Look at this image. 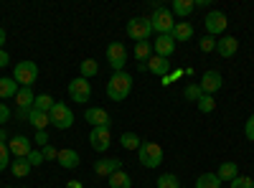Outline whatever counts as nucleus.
I'll list each match as a JSON object with an SVG mask.
<instances>
[{
  "label": "nucleus",
  "mask_w": 254,
  "mask_h": 188,
  "mask_svg": "<svg viewBox=\"0 0 254 188\" xmlns=\"http://www.w3.org/2000/svg\"><path fill=\"white\" fill-rule=\"evenodd\" d=\"M203 26H206V33H208V36H214V38H216L219 33L226 31L229 18H226V13H221V10H208L206 18H203Z\"/></svg>",
  "instance_id": "7"
},
{
  "label": "nucleus",
  "mask_w": 254,
  "mask_h": 188,
  "mask_svg": "<svg viewBox=\"0 0 254 188\" xmlns=\"http://www.w3.org/2000/svg\"><path fill=\"white\" fill-rule=\"evenodd\" d=\"M28 122L33 125L36 130H46L49 125H51V117H49V112H38V110H31V112H28Z\"/></svg>",
  "instance_id": "23"
},
{
  "label": "nucleus",
  "mask_w": 254,
  "mask_h": 188,
  "mask_svg": "<svg viewBox=\"0 0 254 188\" xmlns=\"http://www.w3.org/2000/svg\"><path fill=\"white\" fill-rule=\"evenodd\" d=\"M66 188H84V186H81V181H69Z\"/></svg>",
  "instance_id": "45"
},
{
  "label": "nucleus",
  "mask_w": 254,
  "mask_h": 188,
  "mask_svg": "<svg viewBox=\"0 0 254 188\" xmlns=\"http://www.w3.org/2000/svg\"><path fill=\"white\" fill-rule=\"evenodd\" d=\"M94 173L97 176H102V178H110L112 173H117V171H122V160L120 158H102V160H97L94 165Z\"/></svg>",
  "instance_id": "13"
},
{
  "label": "nucleus",
  "mask_w": 254,
  "mask_h": 188,
  "mask_svg": "<svg viewBox=\"0 0 254 188\" xmlns=\"http://www.w3.org/2000/svg\"><path fill=\"white\" fill-rule=\"evenodd\" d=\"M150 26H153V31H158L160 36H165V33H173V28H176V20H173V13L168 10V8H155L153 10V15H150Z\"/></svg>",
  "instance_id": "4"
},
{
  "label": "nucleus",
  "mask_w": 254,
  "mask_h": 188,
  "mask_svg": "<svg viewBox=\"0 0 254 188\" xmlns=\"http://www.w3.org/2000/svg\"><path fill=\"white\" fill-rule=\"evenodd\" d=\"M120 145L125 150H140V145H142V140L135 135V132H125L122 137H120Z\"/></svg>",
  "instance_id": "30"
},
{
  "label": "nucleus",
  "mask_w": 254,
  "mask_h": 188,
  "mask_svg": "<svg viewBox=\"0 0 254 188\" xmlns=\"http://www.w3.org/2000/svg\"><path fill=\"white\" fill-rule=\"evenodd\" d=\"M8 120H10V107L5 102H0V125H5Z\"/></svg>",
  "instance_id": "42"
},
{
  "label": "nucleus",
  "mask_w": 254,
  "mask_h": 188,
  "mask_svg": "<svg viewBox=\"0 0 254 188\" xmlns=\"http://www.w3.org/2000/svg\"><path fill=\"white\" fill-rule=\"evenodd\" d=\"M41 155H44V160L49 163V160H56V158H59V150H56V148H54V145L49 142V145H46V148H41Z\"/></svg>",
  "instance_id": "37"
},
{
  "label": "nucleus",
  "mask_w": 254,
  "mask_h": 188,
  "mask_svg": "<svg viewBox=\"0 0 254 188\" xmlns=\"http://www.w3.org/2000/svg\"><path fill=\"white\" fill-rule=\"evenodd\" d=\"M84 120H87L92 127H110L112 125V117L107 115V110H102V107H87Z\"/></svg>",
  "instance_id": "12"
},
{
  "label": "nucleus",
  "mask_w": 254,
  "mask_h": 188,
  "mask_svg": "<svg viewBox=\"0 0 254 188\" xmlns=\"http://www.w3.org/2000/svg\"><path fill=\"white\" fill-rule=\"evenodd\" d=\"M69 97L74 99V102H79V104H87L89 102V97H92V84L84 76H76V79H71L69 81Z\"/></svg>",
  "instance_id": "8"
},
{
  "label": "nucleus",
  "mask_w": 254,
  "mask_h": 188,
  "mask_svg": "<svg viewBox=\"0 0 254 188\" xmlns=\"http://www.w3.org/2000/svg\"><path fill=\"white\" fill-rule=\"evenodd\" d=\"M54 104H56V99H54L51 94H38L36 102H33V110H38V112H51Z\"/></svg>",
  "instance_id": "29"
},
{
  "label": "nucleus",
  "mask_w": 254,
  "mask_h": 188,
  "mask_svg": "<svg viewBox=\"0 0 254 188\" xmlns=\"http://www.w3.org/2000/svg\"><path fill=\"white\" fill-rule=\"evenodd\" d=\"M18 81L13 76H0V99H10L18 94Z\"/></svg>",
  "instance_id": "21"
},
{
  "label": "nucleus",
  "mask_w": 254,
  "mask_h": 188,
  "mask_svg": "<svg viewBox=\"0 0 254 188\" xmlns=\"http://www.w3.org/2000/svg\"><path fill=\"white\" fill-rule=\"evenodd\" d=\"M153 51L155 56H163V59H171L173 51H176V41L171 33H165V36H158L155 38V44H153Z\"/></svg>",
  "instance_id": "15"
},
{
  "label": "nucleus",
  "mask_w": 254,
  "mask_h": 188,
  "mask_svg": "<svg viewBox=\"0 0 254 188\" xmlns=\"http://www.w3.org/2000/svg\"><path fill=\"white\" fill-rule=\"evenodd\" d=\"M150 56H153V44L150 41H140V44H135V59L140 61V64L150 61Z\"/></svg>",
  "instance_id": "27"
},
{
  "label": "nucleus",
  "mask_w": 254,
  "mask_h": 188,
  "mask_svg": "<svg viewBox=\"0 0 254 188\" xmlns=\"http://www.w3.org/2000/svg\"><path fill=\"white\" fill-rule=\"evenodd\" d=\"M26 160L31 163V168H38V165L44 163V155H41V150H31V155H28Z\"/></svg>",
  "instance_id": "39"
},
{
  "label": "nucleus",
  "mask_w": 254,
  "mask_h": 188,
  "mask_svg": "<svg viewBox=\"0 0 254 188\" xmlns=\"http://www.w3.org/2000/svg\"><path fill=\"white\" fill-rule=\"evenodd\" d=\"M13 79L18 81V87H33L38 79V66L36 61H20L13 69Z\"/></svg>",
  "instance_id": "3"
},
{
  "label": "nucleus",
  "mask_w": 254,
  "mask_h": 188,
  "mask_svg": "<svg viewBox=\"0 0 254 188\" xmlns=\"http://www.w3.org/2000/svg\"><path fill=\"white\" fill-rule=\"evenodd\" d=\"M244 135H247V140H252L254 142V115L247 120V125H244Z\"/></svg>",
  "instance_id": "41"
},
{
  "label": "nucleus",
  "mask_w": 254,
  "mask_h": 188,
  "mask_svg": "<svg viewBox=\"0 0 254 188\" xmlns=\"http://www.w3.org/2000/svg\"><path fill=\"white\" fill-rule=\"evenodd\" d=\"M33 102H36V94L31 92V87H20L18 94H15V104L20 110H33Z\"/></svg>",
  "instance_id": "22"
},
{
  "label": "nucleus",
  "mask_w": 254,
  "mask_h": 188,
  "mask_svg": "<svg viewBox=\"0 0 254 188\" xmlns=\"http://www.w3.org/2000/svg\"><path fill=\"white\" fill-rule=\"evenodd\" d=\"M10 64V56H8V51L3 49V51H0V69H5Z\"/></svg>",
  "instance_id": "43"
},
{
  "label": "nucleus",
  "mask_w": 254,
  "mask_h": 188,
  "mask_svg": "<svg viewBox=\"0 0 254 188\" xmlns=\"http://www.w3.org/2000/svg\"><path fill=\"white\" fill-rule=\"evenodd\" d=\"M59 165L61 168H66V171H74L76 165H79V153L76 150H71V148H66V150H59Z\"/></svg>",
  "instance_id": "18"
},
{
  "label": "nucleus",
  "mask_w": 254,
  "mask_h": 188,
  "mask_svg": "<svg viewBox=\"0 0 254 188\" xmlns=\"http://www.w3.org/2000/svg\"><path fill=\"white\" fill-rule=\"evenodd\" d=\"M130 92H132V76L127 71H115L107 81V97L112 102H122V99H127Z\"/></svg>",
  "instance_id": "1"
},
{
  "label": "nucleus",
  "mask_w": 254,
  "mask_h": 188,
  "mask_svg": "<svg viewBox=\"0 0 254 188\" xmlns=\"http://www.w3.org/2000/svg\"><path fill=\"white\" fill-rule=\"evenodd\" d=\"M10 163H13L10 160V150H8V145L3 142V145H0V171H5Z\"/></svg>",
  "instance_id": "36"
},
{
  "label": "nucleus",
  "mask_w": 254,
  "mask_h": 188,
  "mask_svg": "<svg viewBox=\"0 0 254 188\" xmlns=\"http://www.w3.org/2000/svg\"><path fill=\"white\" fill-rule=\"evenodd\" d=\"M89 142L97 153H104L112 145V135H110V127H92L89 132Z\"/></svg>",
  "instance_id": "10"
},
{
  "label": "nucleus",
  "mask_w": 254,
  "mask_h": 188,
  "mask_svg": "<svg viewBox=\"0 0 254 188\" xmlns=\"http://www.w3.org/2000/svg\"><path fill=\"white\" fill-rule=\"evenodd\" d=\"M239 51V41L234 38V36H221V38H216V54L221 56V59H231Z\"/></svg>",
  "instance_id": "16"
},
{
  "label": "nucleus",
  "mask_w": 254,
  "mask_h": 188,
  "mask_svg": "<svg viewBox=\"0 0 254 188\" xmlns=\"http://www.w3.org/2000/svg\"><path fill=\"white\" fill-rule=\"evenodd\" d=\"M229 188H252V178H244V176H237L234 181L229 183Z\"/></svg>",
  "instance_id": "38"
},
{
  "label": "nucleus",
  "mask_w": 254,
  "mask_h": 188,
  "mask_svg": "<svg viewBox=\"0 0 254 188\" xmlns=\"http://www.w3.org/2000/svg\"><path fill=\"white\" fill-rule=\"evenodd\" d=\"M49 117H51V125H54V127H59V130H69L71 125H74V112H71V107H66L64 102H56V104H54L51 112H49Z\"/></svg>",
  "instance_id": "5"
},
{
  "label": "nucleus",
  "mask_w": 254,
  "mask_h": 188,
  "mask_svg": "<svg viewBox=\"0 0 254 188\" xmlns=\"http://www.w3.org/2000/svg\"><path fill=\"white\" fill-rule=\"evenodd\" d=\"M196 188H221V181L216 173H201L196 178Z\"/></svg>",
  "instance_id": "28"
},
{
  "label": "nucleus",
  "mask_w": 254,
  "mask_h": 188,
  "mask_svg": "<svg viewBox=\"0 0 254 188\" xmlns=\"http://www.w3.org/2000/svg\"><path fill=\"white\" fill-rule=\"evenodd\" d=\"M196 104H198V110H201L203 115H208V112H214V110H216V99L211 97V94H203Z\"/></svg>",
  "instance_id": "32"
},
{
  "label": "nucleus",
  "mask_w": 254,
  "mask_h": 188,
  "mask_svg": "<svg viewBox=\"0 0 254 188\" xmlns=\"http://www.w3.org/2000/svg\"><path fill=\"white\" fill-rule=\"evenodd\" d=\"M3 142H8V132H5L3 127H0V145H3Z\"/></svg>",
  "instance_id": "47"
},
{
  "label": "nucleus",
  "mask_w": 254,
  "mask_h": 188,
  "mask_svg": "<svg viewBox=\"0 0 254 188\" xmlns=\"http://www.w3.org/2000/svg\"><path fill=\"white\" fill-rule=\"evenodd\" d=\"M147 71H153V74H158V76H168V71H171V61L153 54L150 61H147Z\"/></svg>",
  "instance_id": "17"
},
{
  "label": "nucleus",
  "mask_w": 254,
  "mask_h": 188,
  "mask_svg": "<svg viewBox=\"0 0 254 188\" xmlns=\"http://www.w3.org/2000/svg\"><path fill=\"white\" fill-rule=\"evenodd\" d=\"M198 49H201L203 54H211V51H216V38L206 33V36H203V38L198 41Z\"/></svg>",
  "instance_id": "34"
},
{
  "label": "nucleus",
  "mask_w": 254,
  "mask_h": 188,
  "mask_svg": "<svg viewBox=\"0 0 254 188\" xmlns=\"http://www.w3.org/2000/svg\"><path fill=\"white\" fill-rule=\"evenodd\" d=\"M216 176H219V181L221 183H231V181H234L237 176H239V165L237 163H221L219 165V171H216Z\"/></svg>",
  "instance_id": "20"
},
{
  "label": "nucleus",
  "mask_w": 254,
  "mask_h": 188,
  "mask_svg": "<svg viewBox=\"0 0 254 188\" xmlns=\"http://www.w3.org/2000/svg\"><path fill=\"white\" fill-rule=\"evenodd\" d=\"M36 142L41 145V148H46V145L51 142V140H49V132H46V130H36Z\"/></svg>",
  "instance_id": "40"
},
{
  "label": "nucleus",
  "mask_w": 254,
  "mask_h": 188,
  "mask_svg": "<svg viewBox=\"0 0 254 188\" xmlns=\"http://www.w3.org/2000/svg\"><path fill=\"white\" fill-rule=\"evenodd\" d=\"M198 87H201V92L203 94H211L214 97V92H219L221 87H224V79H221V74L219 71H206L203 76H201V81H198Z\"/></svg>",
  "instance_id": "11"
},
{
  "label": "nucleus",
  "mask_w": 254,
  "mask_h": 188,
  "mask_svg": "<svg viewBox=\"0 0 254 188\" xmlns=\"http://www.w3.org/2000/svg\"><path fill=\"white\" fill-rule=\"evenodd\" d=\"M158 188H181L178 176H173V173H163V176L158 178Z\"/></svg>",
  "instance_id": "33"
},
{
  "label": "nucleus",
  "mask_w": 254,
  "mask_h": 188,
  "mask_svg": "<svg viewBox=\"0 0 254 188\" xmlns=\"http://www.w3.org/2000/svg\"><path fill=\"white\" fill-rule=\"evenodd\" d=\"M173 41L178 44V41H190L193 38V26L188 23V20H176V28H173Z\"/></svg>",
  "instance_id": "19"
},
{
  "label": "nucleus",
  "mask_w": 254,
  "mask_h": 188,
  "mask_svg": "<svg viewBox=\"0 0 254 188\" xmlns=\"http://www.w3.org/2000/svg\"><path fill=\"white\" fill-rule=\"evenodd\" d=\"M153 33V26H150V18H132L130 23H127V36H130L135 44H140V41H147Z\"/></svg>",
  "instance_id": "6"
},
{
  "label": "nucleus",
  "mask_w": 254,
  "mask_h": 188,
  "mask_svg": "<svg viewBox=\"0 0 254 188\" xmlns=\"http://www.w3.org/2000/svg\"><path fill=\"white\" fill-rule=\"evenodd\" d=\"M137 160L145 168H158L163 163V148L158 142H142L140 150H137Z\"/></svg>",
  "instance_id": "2"
},
{
  "label": "nucleus",
  "mask_w": 254,
  "mask_h": 188,
  "mask_svg": "<svg viewBox=\"0 0 254 188\" xmlns=\"http://www.w3.org/2000/svg\"><path fill=\"white\" fill-rule=\"evenodd\" d=\"M181 188H186V186H181Z\"/></svg>",
  "instance_id": "50"
},
{
  "label": "nucleus",
  "mask_w": 254,
  "mask_h": 188,
  "mask_svg": "<svg viewBox=\"0 0 254 188\" xmlns=\"http://www.w3.org/2000/svg\"><path fill=\"white\" fill-rule=\"evenodd\" d=\"M107 183H110V188H132V178L127 176L125 171L112 173V176L107 178Z\"/></svg>",
  "instance_id": "26"
},
{
  "label": "nucleus",
  "mask_w": 254,
  "mask_h": 188,
  "mask_svg": "<svg viewBox=\"0 0 254 188\" xmlns=\"http://www.w3.org/2000/svg\"><path fill=\"white\" fill-rule=\"evenodd\" d=\"M193 8H196L193 0H173L171 13H173V15H181V18H188L190 13H193Z\"/></svg>",
  "instance_id": "24"
},
{
  "label": "nucleus",
  "mask_w": 254,
  "mask_h": 188,
  "mask_svg": "<svg viewBox=\"0 0 254 188\" xmlns=\"http://www.w3.org/2000/svg\"><path fill=\"white\" fill-rule=\"evenodd\" d=\"M252 188H254V178H252Z\"/></svg>",
  "instance_id": "48"
},
{
  "label": "nucleus",
  "mask_w": 254,
  "mask_h": 188,
  "mask_svg": "<svg viewBox=\"0 0 254 188\" xmlns=\"http://www.w3.org/2000/svg\"><path fill=\"white\" fill-rule=\"evenodd\" d=\"M8 150H10V155H15V158H28L33 148H31V140H28V137L15 135V137L8 140Z\"/></svg>",
  "instance_id": "14"
},
{
  "label": "nucleus",
  "mask_w": 254,
  "mask_h": 188,
  "mask_svg": "<svg viewBox=\"0 0 254 188\" xmlns=\"http://www.w3.org/2000/svg\"><path fill=\"white\" fill-rule=\"evenodd\" d=\"M81 76L84 79H92V76H97L99 74V64H97V61L94 59H87V61H81Z\"/></svg>",
  "instance_id": "31"
},
{
  "label": "nucleus",
  "mask_w": 254,
  "mask_h": 188,
  "mask_svg": "<svg viewBox=\"0 0 254 188\" xmlns=\"http://www.w3.org/2000/svg\"><path fill=\"white\" fill-rule=\"evenodd\" d=\"M5 188H10V186H5Z\"/></svg>",
  "instance_id": "49"
},
{
  "label": "nucleus",
  "mask_w": 254,
  "mask_h": 188,
  "mask_svg": "<svg viewBox=\"0 0 254 188\" xmlns=\"http://www.w3.org/2000/svg\"><path fill=\"white\" fill-rule=\"evenodd\" d=\"M183 97H186L188 102H198V99L203 97V92H201V87H198V84H188V87H186V92H183Z\"/></svg>",
  "instance_id": "35"
},
{
  "label": "nucleus",
  "mask_w": 254,
  "mask_h": 188,
  "mask_svg": "<svg viewBox=\"0 0 254 188\" xmlns=\"http://www.w3.org/2000/svg\"><path fill=\"white\" fill-rule=\"evenodd\" d=\"M193 3H196V8H206V5L211 3V0H193Z\"/></svg>",
  "instance_id": "46"
},
{
  "label": "nucleus",
  "mask_w": 254,
  "mask_h": 188,
  "mask_svg": "<svg viewBox=\"0 0 254 188\" xmlns=\"http://www.w3.org/2000/svg\"><path fill=\"white\" fill-rule=\"evenodd\" d=\"M107 61L115 71H125V64H127V49L120 44V41H112L107 46Z\"/></svg>",
  "instance_id": "9"
},
{
  "label": "nucleus",
  "mask_w": 254,
  "mask_h": 188,
  "mask_svg": "<svg viewBox=\"0 0 254 188\" xmlns=\"http://www.w3.org/2000/svg\"><path fill=\"white\" fill-rule=\"evenodd\" d=\"M5 38H8L5 36V28H0V51H3V46H5Z\"/></svg>",
  "instance_id": "44"
},
{
  "label": "nucleus",
  "mask_w": 254,
  "mask_h": 188,
  "mask_svg": "<svg viewBox=\"0 0 254 188\" xmlns=\"http://www.w3.org/2000/svg\"><path fill=\"white\" fill-rule=\"evenodd\" d=\"M31 171H33V168H31V163H28L26 158H15V160L10 163V173H13L15 178H26Z\"/></svg>",
  "instance_id": "25"
}]
</instances>
